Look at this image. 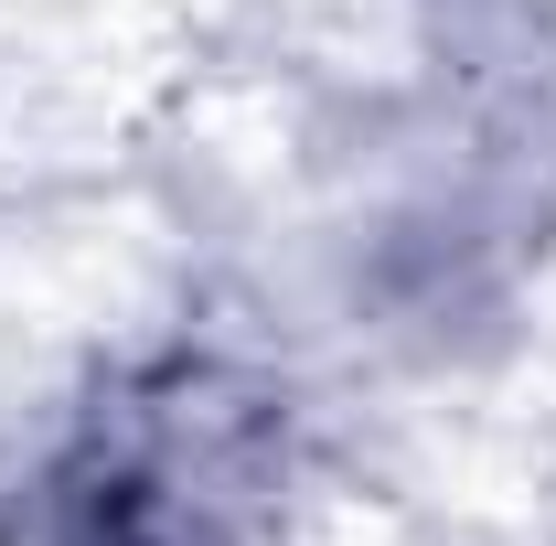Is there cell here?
Instances as JSON below:
<instances>
[{
  "instance_id": "cell-1",
  "label": "cell",
  "mask_w": 556,
  "mask_h": 546,
  "mask_svg": "<svg viewBox=\"0 0 556 546\" xmlns=\"http://www.w3.org/2000/svg\"><path fill=\"white\" fill-rule=\"evenodd\" d=\"M268 450V408L214 364L118 386L43 472L22 482L11 546H225Z\"/></svg>"
}]
</instances>
